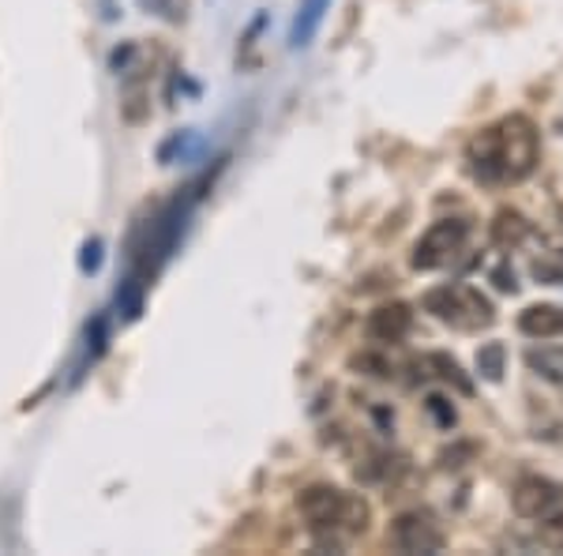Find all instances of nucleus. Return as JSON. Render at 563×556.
Wrapping results in <instances>:
<instances>
[{"label": "nucleus", "mask_w": 563, "mask_h": 556, "mask_svg": "<svg viewBox=\"0 0 563 556\" xmlns=\"http://www.w3.org/2000/svg\"><path fill=\"white\" fill-rule=\"evenodd\" d=\"M541 140L526 113H511L492 129L477 132L466 147L469 173L481 184H518L537 170Z\"/></svg>", "instance_id": "f257e3e1"}, {"label": "nucleus", "mask_w": 563, "mask_h": 556, "mask_svg": "<svg viewBox=\"0 0 563 556\" xmlns=\"http://www.w3.org/2000/svg\"><path fill=\"white\" fill-rule=\"evenodd\" d=\"M297 508H301L312 534L320 537V545H331V549H338L343 537L364 534L372 522L369 500L354 493H343V488L335 485H309L297 496Z\"/></svg>", "instance_id": "f03ea898"}, {"label": "nucleus", "mask_w": 563, "mask_h": 556, "mask_svg": "<svg viewBox=\"0 0 563 556\" xmlns=\"http://www.w3.org/2000/svg\"><path fill=\"white\" fill-rule=\"evenodd\" d=\"M200 196H203L200 184H188L184 192H177V196L143 226L140 238L132 241V271L140 275L143 282H151V278L161 271V264L173 256L177 241H181V233L188 226V215H192V207Z\"/></svg>", "instance_id": "7ed1b4c3"}, {"label": "nucleus", "mask_w": 563, "mask_h": 556, "mask_svg": "<svg viewBox=\"0 0 563 556\" xmlns=\"http://www.w3.org/2000/svg\"><path fill=\"white\" fill-rule=\"evenodd\" d=\"M424 313L458 327V331H477V327H489L496 319L492 301L474 286H436L424 293Z\"/></svg>", "instance_id": "20e7f679"}, {"label": "nucleus", "mask_w": 563, "mask_h": 556, "mask_svg": "<svg viewBox=\"0 0 563 556\" xmlns=\"http://www.w3.org/2000/svg\"><path fill=\"white\" fill-rule=\"evenodd\" d=\"M466 238H469V226L463 218H440V222H432L429 230L421 233V241L414 244L409 264H414V271H436V267L451 264V259L466 249Z\"/></svg>", "instance_id": "39448f33"}, {"label": "nucleus", "mask_w": 563, "mask_h": 556, "mask_svg": "<svg viewBox=\"0 0 563 556\" xmlns=\"http://www.w3.org/2000/svg\"><path fill=\"white\" fill-rule=\"evenodd\" d=\"M443 530L429 511H406L391 522V545L398 553H440L443 549Z\"/></svg>", "instance_id": "423d86ee"}, {"label": "nucleus", "mask_w": 563, "mask_h": 556, "mask_svg": "<svg viewBox=\"0 0 563 556\" xmlns=\"http://www.w3.org/2000/svg\"><path fill=\"white\" fill-rule=\"evenodd\" d=\"M560 504H563V485H556L552 478H541V474L518 478L515 493H511V508H515L523 519H544L549 511H556Z\"/></svg>", "instance_id": "0eeeda50"}, {"label": "nucleus", "mask_w": 563, "mask_h": 556, "mask_svg": "<svg viewBox=\"0 0 563 556\" xmlns=\"http://www.w3.org/2000/svg\"><path fill=\"white\" fill-rule=\"evenodd\" d=\"M409 327H414V313H409V305H403V301L380 305L369 316V335H372L375 342H391V347L406 339Z\"/></svg>", "instance_id": "6e6552de"}, {"label": "nucleus", "mask_w": 563, "mask_h": 556, "mask_svg": "<svg viewBox=\"0 0 563 556\" xmlns=\"http://www.w3.org/2000/svg\"><path fill=\"white\" fill-rule=\"evenodd\" d=\"M518 331L530 339H560L563 335V309L560 305H530L518 316Z\"/></svg>", "instance_id": "1a4fd4ad"}, {"label": "nucleus", "mask_w": 563, "mask_h": 556, "mask_svg": "<svg viewBox=\"0 0 563 556\" xmlns=\"http://www.w3.org/2000/svg\"><path fill=\"white\" fill-rule=\"evenodd\" d=\"M327 8H331V0H301V12H297L294 31H289V46L294 49L309 46L315 38V31H320L323 15H327Z\"/></svg>", "instance_id": "9d476101"}, {"label": "nucleus", "mask_w": 563, "mask_h": 556, "mask_svg": "<svg viewBox=\"0 0 563 556\" xmlns=\"http://www.w3.org/2000/svg\"><path fill=\"white\" fill-rule=\"evenodd\" d=\"M530 238V222H526L518 210L503 207L496 210V218H492V241L500 244V249H515V244H523Z\"/></svg>", "instance_id": "9b49d317"}, {"label": "nucleus", "mask_w": 563, "mask_h": 556, "mask_svg": "<svg viewBox=\"0 0 563 556\" xmlns=\"http://www.w3.org/2000/svg\"><path fill=\"white\" fill-rule=\"evenodd\" d=\"M526 365H530L537 376H544L549 384L563 387V350L560 347H541V350L534 347L526 353Z\"/></svg>", "instance_id": "f8f14e48"}, {"label": "nucleus", "mask_w": 563, "mask_h": 556, "mask_svg": "<svg viewBox=\"0 0 563 556\" xmlns=\"http://www.w3.org/2000/svg\"><path fill=\"white\" fill-rule=\"evenodd\" d=\"M143 290H147V282H143L140 275H128L121 286H117V313L124 319H140L143 313Z\"/></svg>", "instance_id": "ddd939ff"}, {"label": "nucleus", "mask_w": 563, "mask_h": 556, "mask_svg": "<svg viewBox=\"0 0 563 556\" xmlns=\"http://www.w3.org/2000/svg\"><path fill=\"white\" fill-rule=\"evenodd\" d=\"M424 365L436 368L440 380H447L451 387H455V391L474 395V384H469V376L463 373V365H458L455 358H447V353H429V358H424Z\"/></svg>", "instance_id": "4468645a"}, {"label": "nucleus", "mask_w": 563, "mask_h": 556, "mask_svg": "<svg viewBox=\"0 0 563 556\" xmlns=\"http://www.w3.org/2000/svg\"><path fill=\"white\" fill-rule=\"evenodd\" d=\"M477 373L489 384L503 380V342H484V347L477 350Z\"/></svg>", "instance_id": "2eb2a0df"}, {"label": "nucleus", "mask_w": 563, "mask_h": 556, "mask_svg": "<svg viewBox=\"0 0 563 556\" xmlns=\"http://www.w3.org/2000/svg\"><path fill=\"white\" fill-rule=\"evenodd\" d=\"M537 542H541L544 549H552V553H563V504L537 522Z\"/></svg>", "instance_id": "dca6fc26"}, {"label": "nucleus", "mask_w": 563, "mask_h": 556, "mask_svg": "<svg viewBox=\"0 0 563 556\" xmlns=\"http://www.w3.org/2000/svg\"><path fill=\"white\" fill-rule=\"evenodd\" d=\"M106 342H109V316L94 313L87 324V361H98L106 353Z\"/></svg>", "instance_id": "f3484780"}, {"label": "nucleus", "mask_w": 563, "mask_h": 556, "mask_svg": "<svg viewBox=\"0 0 563 556\" xmlns=\"http://www.w3.org/2000/svg\"><path fill=\"white\" fill-rule=\"evenodd\" d=\"M424 407H429V414L436 418L443 428L455 425V407H451V402L443 399V395H429V402H424Z\"/></svg>", "instance_id": "a211bd4d"}, {"label": "nucleus", "mask_w": 563, "mask_h": 556, "mask_svg": "<svg viewBox=\"0 0 563 556\" xmlns=\"http://www.w3.org/2000/svg\"><path fill=\"white\" fill-rule=\"evenodd\" d=\"M147 8H155L158 15H166L169 23H181L184 20V0H143Z\"/></svg>", "instance_id": "6ab92c4d"}, {"label": "nucleus", "mask_w": 563, "mask_h": 556, "mask_svg": "<svg viewBox=\"0 0 563 556\" xmlns=\"http://www.w3.org/2000/svg\"><path fill=\"white\" fill-rule=\"evenodd\" d=\"M101 267V241L98 238H91L87 244H83V256H80V271H87L94 275Z\"/></svg>", "instance_id": "aec40b11"}, {"label": "nucleus", "mask_w": 563, "mask_h": 556, "mask_svg": "<svg viewBox=\"0 0 563 556\" xmlns=\"http://www.w3.org/2000/svg\"><path fill=\"white\" fill-rule=\"evenodd\" d=\"M357 368H369V376H387V361L383 358H372V353H361V358H354Z\"/></svg>", "instance_id": "412c9836"}, {"label": "nucleus", "mask_w": 563, "mask_h": 556, "mask_svg": "<svg viewBox=\"0 0 563 556\" xmlns=\"http://www.w3.org/2000/svg\"><path fill=\"white\" fill-rule=\"evenodd\" d=\"M492 282H496V290H503V293H515L518 290L515 271H507V264H500L496 271H492Z\"/></svg>", "instance_id": "4be33fe9"}]
</instances>
